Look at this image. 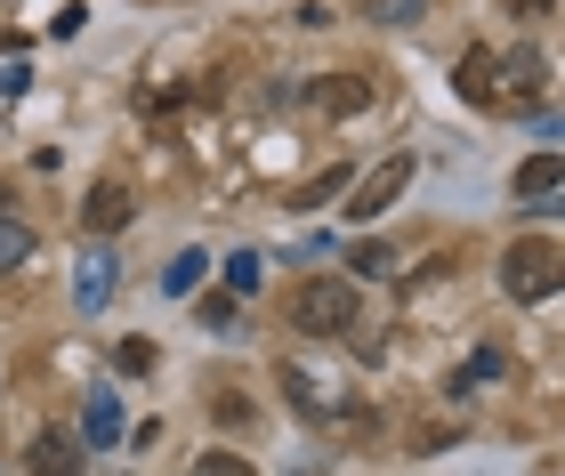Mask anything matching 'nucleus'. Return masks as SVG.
I'll use <instances>...</instances> for the list:
<instances>
[{
	"label": "nucleus",
	"mask_w": 565,
	"mask_h": 476,
	"mask_svg": "<svg viewBox=\"0 0 565 476\" xmlns=\"http://www.w3.org/2000/svg\"><path fill=\"white\" fill-rule=\"evenodd\" d=\"M413 154H388V162H372L364 178H355V194H348V218L355 227H372V218H388L396 203H404V186H413Z\"/></svg>",
	"instance_id": "7ed1b4c3"
},
{
	"label": "nucleus",
	"mask_w": 565,
	"mask_h": 476,
	"mask_svg": "<svg viewBox=\"0 0 565 476\" xmlns=\"http://www.w3.org/2000/svg\"><path fill=\"white\" fill-rule=\"evenodd\" d=\"M82 444H89V453H106V444H121V404H114V388H89V412H82Z\"/></svg>",
	"instance_id": "1a4fd4ad"
},
{
	"label": "nucleus",
	"mask_w": 565,
	"mask_h": 476,
	"mask_svg": "<svg viewBox=\"0 0 565 476\" xmlns=\"http://www.w3.org/2000/svg\"><path fill=\"white\" fill-rule=\"evenodd\" d=\"M194 476H250V461H243V453H218V444H211V453L194 461Z\"/></svg>",
	"instance_id": "f3484780"
},
{
	"label": "nucleus",
	"mask_w": 565,
	"mask_h": 476,
	"mask_svg": "<svg viewBox=\"0 0 565 476\" xmlns=\"http://www.w3.org/2000/svg\"><path fill=\"white\" fill-rule=\"evenodd\" d=\"M348 267H355V274H396V250H388V242H355Z\"/></svg>",
	"instance_id": "dca6fc26"
},
{
	"label": "nucleus",
	"mask_w": 565,
	"mask_h": 476,
	"mask_svg": "<svg viewBox=\"0 0 565 476\" xmlns=\"http://www.w3.org/2000/svg\"><path fill=\"white\" fill-rule=\"evenodd\" d=\"M364 97H372V89H364V82L348 73V82H323V89H316V106H323V113H355Z\"/></svg>",
	"instance_id": "4468645a"
},
{
	"label": "nucleus",
	"mask_w": 565,
	"mask_h": 476,
	"mask_svg": "<svg viewBox=\"0 0 565 476\" xmlns=\"http://www.w3.org/2000/svg\"><path fill=\"white\" fill-rule=\"evenodd\" d=\"M24 259H33V227L17 210H0V274H17Z\"/></svg>",
	"instance_id": "9b49d317"
},
{
	"label": "nucleus",
	"mask_w": 565,
	"mask_h": 476,
	"mask_svg": "<svg viewBox=\"0 0 565 476\" xmlns=\"http://www.w3.org/2000/svg\"><path fill=\"white\" fill-rule=\"evenodd\" d=\"M340 186H348V178H340V170H331V178H316V186H307V194H299V210H316V203H331V194H340Z\"/></svg>",
	"instance_id": "aec40b11"
},
{
	"label": "nucleus",
	"mask_w": 565,
	"mask_h": 476,
	"mask_svg": "<svg viewBox=\"0 0 565 476\" xmlns=\"http://www.w3.org/2000/svg\"><path fill=\"white\" fill-rule=\"evenodd\" d=\"M550 82V65H542V48H518V57H501V106H533Z\"/></svg>",
	"instance_id": "0eeeda50"
},
{
	"label": "nucleus",
	"mask_w": 565,
	"mask_h": 476,
	"mask_svg": "<svg viewBox=\"0 0 565 476\" xmlns=\"http://www.w3.org/2000/svg\"><path fill=\"white\" fill-rule=\"evenodd\" d=\"M501 291L518 299V307H542V299L565 291V250L550 235H518L501 250Z\"/></svg>",
	"instance_id": "f257e3e1"
},
{
	"label": "nucleus",
	"mask_w": 565,
	"mask_h": 476,
	"mask_svg": "<svg viewBox=\"0 0 565 476\" xmlns=\"http://www.w3.org/2000/svg\"><path fill=\"white\" fill-rule=\"evenodd\" d=\"M138 218V194L121 186V178H106V186H89V203H82V227L89 235H121Z\"/></svg>",
	"instance_id": "39448f33"
},
{
	"label": "nucleus",
	"mask_w": 565,
	"mask_h": 476,
	"mask_svg": "<svg viewBox=\"0 0 565 476\" xmlns=\"http://www.w3.org/2000/svg\"><path fill=\"white\" fill-rule=\"evenodd\" d=\"M202 267H211V250H178V259L162 267V291H170V299H186V291L202 283Z\"/></svg>",
	"instance_id": "f8f14e48"
},
{
	"label": "nucleus",
	"mask_w": 565,
	"mask_h": 476,
	"mask_svg": "<svg viewBox=\"0 0 565 476\" xmlns=\"http://www.w3.org/2000/svg\"><path fill=\"white\" fill-rule=\"evenodd\" d=\"M73 299H82V315H97L114 299V250L97 242V250H82V274H73Z\"/></svg>",
	"instance_id": "6e6552de"
},
{
	"label": "nucleus",
	"mask_w": 565,
	"mask_h": 476,
	"mask_svg": "<svg viewBox=\"0 0 565 476\" xmlns=\"http://www.w3.org/2000/svg\"><path fill=\"white\" fill-rule=\"evenodd\" d=\"M509 17H550V0H501Z\"/></svg>",
	"instance_id": "4be33fe9"
},
{
	"label": "nucleus",
	"mask_w": 565,
	"mask_h": 476,
	"mask_svg": "<svg viewBox=\"0 0 565 476\" xmlns=\"http://www.w3.org/2000/svg\"><path fill=\"white\" fill-rule=\"evenodd\" d=\"M259 283H267V259H259V250H235V259H226V291H235V299H250Z\"/></svg>",
	"instance_id": "ddd939ff"
},
{
	"label": "nucleus",
	"mask_w": 565,
	"mask_h": 476,
	"mask_svg": "<svg viewBox=\"0 0 565 476\" xmlns=\"http://www.w3.org/2000/svg\"><path fill=\"white\" fill-rule=\"evenodd\" d=\"M565 186V154H533V162H518V203H542V194H557Z\"/></svg>",
	"instance_id": "9d476101"
},
{
	"label": "nucleus",
	"mask_w": 565,
	"mask_h": 476,
	"mask_svg": "<svg viewBox=\"0 0 565 476\" xmlns=\"http://www.w3.org/2000/svg\"><path fill=\"white\" fill-rule=\"evenodd\" d=\"M114 364H121V371H153V347H146V339H121Z\"/></svg>",
	"instance_id": "6ab92c4d"
},
{
	"label": "nucleus",
	"mask_w": 565,
	"mask_h": 476,
	"mask_svg": "<svg viewBox=\"0 0 565 476\" xmlns=\"http://www.w3.org/2000/svg\"><path fill=\"white\" fill-rule=\"evenodd\" d=\"M291 332H307V339H348L355 332V283L348 274H307L291 291Z\"/></svg>",
	"instance_id": "f03ea898"
},
{
	"label": "nucleus",
	"mask_w": 565,
	"mask_h": 476,
	"mask_svg": "<svg viewBox=\"0 0 565 476\" xmlns=\"http://www.w3.org/2000/svg\"><path fill=\"white\" fill-rule=\"evenodd\" d=\"M364 17H372V24H420L428 0H364Z\"/></svg>",
	"instance_id": "2eb2a0df"
},
{
	"label": "nucleus",
	"mask_w": 565,
	"mask_h": 476,
	"mask_svg": "<svg viewBox=\"0 0 565 476\" xmlns=\"http://www.w3.org/2000/svg\"><path fill=\"white\" fill-rule=\"evenodd\" d=\"M211 412L226 420V429H250V404H243V396H226V404H218V396H211Z\"/></svg>",
	"instance_id": "412c9836"
},
{
	"label": "nucleus",
	"mask_w": 565,
	"mask_h": 476,
	"mask_svg": "<svg viewBox=\"0 0 565 476\" xmlns=\"http://www.w3.org/2000/svg\"><path fill=\"white\" fill-rule=\"evenodd\" d=\"M82 453H89V444L73 429H41L33 444H24V468H33V476H82Z\"/></svg>",
	"instance_id": "20e7f679"
},
{
	"label": "nucleus",
	"mask_w": 565,
	"mask_h": 476,
	"mask_svg": "<svg viewBox=\"0 0 565 476\" xmlns=\"http://www.w3.org/2000/svg\"><path fill=\"white\" fill-rule=\"evenodd\" d=\"M452 89L469 97V106H501V57H493V48H460Z\"/></svg>",
	"instance_id": "423d86ee"
},
{
	"label": "nucleus",
	"mask_w": 565,
	"mask_h": 476,
	"mask_svg": "<svg viewBox=\"0 0 565 476\" xmlns=\"http://www.w3.org/2000/svg\"><path fill=\"white\" fill-rule=\"evenodd\" d=\"M202 323H211V332H235V291H211V299H202Z\"/></svg>",
	"instance_id": "a211bd4d"
}]
</instances>
